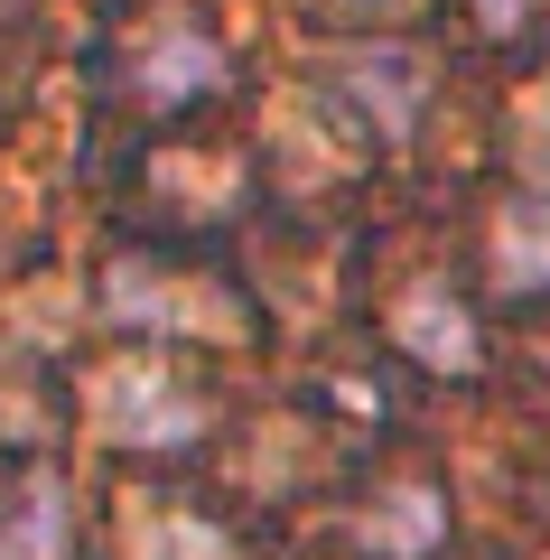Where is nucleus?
<instances>
[{
    "label": "nucleus",
    "mask_w": 550,
    "mask_h": 560,
    "mask_svg": "<svg viewBox=\"0 0 550 560\" xmlns=\"http://www.w3.org/2000/svg\"><path fill=\"white\" fill-rule=\"evenodd\" d=\"M94 420H103V440H121V448H177V440L206 430V401L159 355H131L94 383Z\"/></svg>",
    "instance_id": "1"
},
{
    "label": "nucleus",
    "mask_w": 550,
    "mask_h": 560,
    "mask_svg": "<svg viewBox=\"0 0 550 560\" xmlns=\"http://www.w3.org/2000/svg\"><path fill=\"white\" fill-rule=\"evenodd\" d=\"M103 308H113L121 327H177V337H243V308L224 300V290H177L168 271H150V261H121L113 280H103Z\"/></svg>",
    "instance_id": "2"
},
{
    "label": "nucleus",
    "mask_w": 550,
    "mask_h": 560,
    "mask_svg": "<svg viewBox=\"0 0 550 560\" xmlns=\"http://www.w3.org/2000/svg\"><path fill=\"white\" fill-rule=\"evenodd\" d=\"M215 75H224V47H215V28H206V20H187V10L150 20V38H140V94L187 103V94H206Z\"/></svg>",
    "instance_id": "3"
},
{
    "label": "nucleus",
    "mask_w": 550,
    "mask_h": 560,
    "mask_svg": "<svg viewBox=\"0 0 550 560\" xmlns=\"http://www.w3.org/2000/svg\"><path fill=\"white\" fill-rule=\"evenodd\" d=\"M393 337L411 346V355L430 364V374H467V364H476V318H467V300H457V290H438V280L401 290Z\"/></svg>",
    "instance_id": "4"
},
{
    "label": "nucleus",
    "mask_w": 550,
    "mask_h": 560,
    "mask_svg": "<svg viewBox=\"0 0 550 560\" xmlns=\"http://www.w3.org/2000/svg\"><path fill=\"white\" fill-rule=\"evenodd\" d=\"M494 280L504 290H550V187H523V197L494 206Z\"/></svg>",
    "instance_id": "5"
},
{
    "label": "nucleus",
    "mask_w": 550,
    "mask_h": 560,
    "mask_svg": "<svg viewBox=\"0 0 550 560\" xmlns=\"http://www.w3.org/2000/svg\"><path fill=\"white\" fill-rule=\"evenodd\" d=\"M438 541H448V504H438V486H393L383 514H364V551H383V560H430Z\"/></svg>",
    "instance_id": "6"
},
{
    "label": "nucleus",
    "mask_w": 550,
    "mask_h": 560,
    "mask_svg": "<svg viewBox=\"0 0 550 560\" xmlns=\"http://www.w3.org/2000/svg\"><path fill=\"white\" fill-rule=\"evenodd\" d=\"M346 84L364 103H374V121L383 131H411V113L430 103V66L411 57V47H364V57L346 66Z\"/></svg>",
    "instance_id": "7"
},
{
    "label": "nucleus",
    "mask_w": 550,
    "mask_h": 560,
    "mask_svg": "<svg viewBox=\"0 0 550 560\" xmlns=\"http://www.w3.org/2000/svg\"><path fill=\"white\" fill-rule=\"evenodd\" d=\"M131 560H243V551L206 514H187V504H140L131 514Z\"/></svg>",
    "instance_id": "8"
},
{
    "label": "nucleus",
    "mask_w": 550,
    "mask_h": 560,
    "mask_svg": "<svg viewBox=\"0 0 550 560\" xmlns=\"http://www.w3.org/2000/svg\"><path fill=\"white\" fill-rule=\"evenodd\" d=\"M66 551H75V523H66L57 477L20 486V504H10V523H0V560H66Z\"/></svg>",
    "instance_id": "9"
},
{
    "label": "nucleus",
    "mask_w": 550,
    "mask_h": 560,
    "mask_svg": "<svg viewBox=\"0 0 550 560\" xmlns=\"http://www.w3.org/2000/svg\"><path fill=\"white\" fill-rule=\"evenodd\" d=\"M364 10H383V0H364Z\"/></svg>",
    "instance_id": "10"
}]
</instances>
